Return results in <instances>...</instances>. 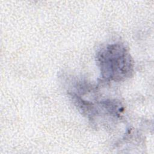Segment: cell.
<instances>
[{
    "label": "cell",
    "mask_w": 154,
    "mask_h": 154,
    "mask_svg": "<svg viewBox=\"0 0 154 154\" xmlns=\"http://www.w3.org/2000/svg\"><path fill=\"white\" fill-rule=\"evenodd\" d=\"M96 61L102 78L107 80L123 81L134 72L132 58L122 44H109L100 49L96 54Z\"/></svg>",
    "instance_id": "obj_1"
}]
</instances>
